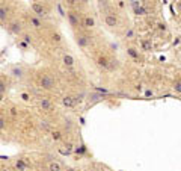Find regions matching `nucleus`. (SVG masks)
<instances>
[{
	"label": "nucleus",
	"instance_id": "1",
	"mask_svg": "<svg viewBox=\"0 0 181 171\" xmlns=\"http://www.w3.org/2000/svg\"><path fill=\"white\" fill-rule=\"evenodd\" d=\"M40 86L42 89H55L56 88V80H55V77L53 76H50V74H42L40 77Z\"/></svg>",
	"mask_w": 181,
	"mask_h": 171
},
{
	"label": "nucleus",
	"instance_id": "2",
	"mask_svg": "<svg viewBox=\"0 0 181 171\" xmlns=\"http://www.w3.org/2000/svg\"><path fill=\"white\" fill-rule=\"evenodd\" d=\"M30 8H32L33 14H35L36 17H47V15H48V9H47V6L42 5V3L33 2V3L30 5Z\"/></svg>",
	"mask_w": 181,
	"mask_h": 171
},
{
	"label": "nucleus",
	"instance_id": "3",
	"mask_svg": "<svg viewBox=\"0 0 181 171\" xmlns=\"http://www.w3.org/2000/svg\"><path fill=\"white\" fill-rule=\"evenodd\" d=\"M67 17H68V21H70V24L73 26L74 29H75L77 26L80 24V17H79V14H77L75 11H68V12H67Z\"/></svg>",
	"mask_w": 181,
	"mask_h": 171
},
{
	"label": "nucleus",
	"instance_id": "4",
	"mask_svg": "<svg viewBox=\"0 0 181 171\" xmlns=\"http://www.w3.org/2000/svg\"><path fill=\"white\" fill-rule=\"evenodd\" d=\"M38 106H40L42 111H51L53 109V103H51V100L50 99H47V97H41V99H38Z\"/></svg>",
	"mask_w": 181,
	"mask_h": 171
},
{
	"label": "nucleus",
	"instance_id": "5",
	"mask_svg": "<svg viewBox=\"0 0 181 171\" xmlns=\"http://www.w3.org/2000/svg\"><path fill=\"white\" fill-rule=\"evenodd\" d=\"M104 23H106V26H109V28H115V26H118V15L113 14V12H109V14H106V17H104Z\"/></svg>",
	"mask_w": 181,
	"mask_h": 171
},
{
	"label": "nucleus",
	"instance_id": "6",
	"mask_svg": "<svg viewBox=\"0 0 181 171\" xmlns=\"http://www.w3.org/2000/svg\"><path fill=\"white\" fill-rule=\"evenodd\" d=\"M77 101H79V97H74V96H65L62 99V104L65 108H74Z\"/></svg>",
	"mask_w": 181,
	"mask_h": 171
},
{
	"label": "nucleus",
	"instance_id": "7",
	"mask_svg": "<svg viewBox=\"0 0 181 171\" xmlns=\"http://www.w3.org/2000/svg\"><path fill=\"white\" fill-rule=\"evenodd\" d=\"M82 26L85 29H94L95 28V18L92 17V15H85L83 17V20H82Z\"/></svg>",
	"mask_w": 181,
	"mask_h": 171
},
{
	"label": "nucleus",
	"instance_id": "8",
	"mask_svg": "<svg viewBox=\"0 0 181 171\" xmlns=\"http://www.w3.org/2000/svg\"><path fill=\"white\" fill-rule=\"evenodd\" d=\"M77 44H79L80 47H88L89 46V43H90V38L88 36V35H77Z\"/></svg>",
	"mask_w": 181,
	"mask_h": 171
},
{
	"label": "nucleus",
	"instance_id": "9",
	"mask_svg": "<svg viewBox=\"0 0 181 171\" xmlns=\"http://www.w3.org/2000/svg\"><path fill=\"white\" fill-rule=\"evenodd\" d=\"M9 30H11L12 33L18 35V33H21V32H23V26H21V23H20V21H12V23L9 24Z\"/></svg>",
	"mask_w": 181,
	"mask_h": 171
},
{
	"label": "nucleus",
	"instance_id": "10",
	"mask_svg": "<svg viewBox=\"0 0 181 171\" xmlns=\"http://www.w3.org/2000/svg\"><path fill=\"white\" fill-rule=\"evenodd\" d=\"M9 74L12 76V77H15V79H21L23 77V68L21 67H17V65H15V67H12L11 70H9Z\"/></svg>",
	"mask_w": 181,
	"mask_h": 171
},
{
	"label": "nucleus",
	"instance_id": "11",
	"mask_svg": "<svg viewBox=\"0 0 181 171\" xmlns=\"http://www.w3.org/2000/svg\"><path fill=\"white\" fill-rule=\"evenodd\" d=\"M62 61H63V65L65 67H74V58L70 55V53H67V55H63V58H62Z\"/></svg>",
	"mask_w": 181,
	"mask_h": 171
},
{
	"label": "nucleus",
	"instance_id": "12",
	"mask_svg": "<svg viewBox=\"0 0 181 171\" xmlns=\"http://www.w3.org/2000/svg\"><path fill=\"white\" fill-rule=\"evenodd\" d=\"M27 20H29V23H30V24L33 26V28H35V29H40V28H41V26H42V23H41V20H40V18H38V17H35V15H29V18H27Z\"/></svg>",
	"mask_w": 181,
	"mask_h": 171
},
{
	"label": "nucleus",
	"instance_id": "13",
	"mask_svg": "<svg viewBox=\"0 0 181 171\" xmlns=\"http://www.w3.org/2000/svg\"><path fill=\"white\" fill-rule=\"evenodd\" d=\"M140 47H142L144 51H151L152 50V44H151L149 39H142V41H140Z\"/></svg>",
	"mask_w": 181,
	"mask_h": 171
},
{
	"label": "nucleus",
	"instance_id": "14",
	"mask_svg": "<svg viewBox=\"0 0 181 171\" xmlns=\"http://www.w3.org/2000/svg\"><path fill=\"white\" fill-rule=\"evenodd\" d=\"M97 62H98L100 67H103V68H109V67H110V61H109L107 58H104V56H100V58L97 59Z\"/></svg>",
	"mask_w": 181,
	"mask_h": 171
},
{
	"label": "nucleus",
	"instance_id": "15",
	"mask_svg": "<svg viewBox=\"0 0 181 171\" xmlns=\"http://www.w3.org/2000/svg\"><path fill=\"white\" fill-rule=\"evenodd\" d=\"M48 171H62V165L57 161H51L48 164Z\"/></svg>",
	"mask_w": 181,
	"mask_h": 171
},
{
	"label": "nucleus",
	"instance_id": "16",
	"mask_svg": "<svg viewBox=\"0 0 181 171\" xmlns=\"http://www.w3.org/2000/svg\"><path fill=\"white\" fill-rule=\"evenodd\" d=\"M17 170L18 171H26V170H27V164H26L23 159H18L17 161Z\"/></svg>",
	"mask_w": 181,
	"mask_h": 171
},
{
	"label": "nucleus",
	"instance_id": "17",
	"mask_svg": "<svg viewBox=\"0 0 181 171\" xmlns=\"http://www.w3.org/2000/svg\"><path fill=\"white\" fill-rule=\"evenodd\" d=\"M60 41H62V36H60V33H57V32H53V33H51V43L59 44Z\"/></svg>",
	"mask_w": 181,
	"mask_h": 171
},
{
	"label": "nucleus",
	"instance_id": "18",
	"mask_svg": "<svg viewBox=\"0 0 181 171\" xmlns=\"http://www.w3.org/2000/svg\"><path fill=\"white\" fill-rule=\"evenodd\" d=\"M8 17V9H5V5L0 6V20H2V23H5V18Z\"/></svg>",
	"mask_w": 181,
	"mask_h": 171
},
{
	"label": "nucleus",
	"instance_id": "19",
	"mask_svg": "<svg viewBox=\"0 0 181 171\" xmlns=\"http://www.w3.org/2000/svg\"><path fill=\"white\" fill-rule=\"evenodd\" d=\"M127 53L130 55L131 58H134V59H137V58H139V51H136V49H133V47L127 49Z\"/></svg>",
	"mask_w": 181,
	"mask_h": 171
},
{
	"label": "nucleus",
	"instance_id": "20",
	"mask_svg": "<svg viewBox=\"0 0 181 171\" xmlns=\"http://www.w3.org/2000/svg\"><path fill=\"white\" fill-rule=\"evenodd\" d=\"M134 12H136V14H137V15H145V14H147V12H148V11H147V8H145L144 5H142V6H139V8H136V9H134Z\"/></svg>",
	"mask_w": 181,
	"mask_h": 171
},
{
	"label": "nucleus",
	"instance_id": "21",
	"mask_svg": "<svg viewBox=\"0 0 181 171\" xmlns=\"http://www.w3.org/2000/svg\"><path fill=\"white\" fill-rule=\"evenodd\" d=\"M40 127L44 130V132H48V130H50V124H48V121H40Z\"/></svg>",
	"mask_w": 181,
	"mask_h": 171
},
{
	"label": "nucleus",
	"instance_id": "22",
	"mask_svg": "<svg viewBox=\"0 0 181 171\" xmlns=\"http://www.w3.org/2000/svg\"><path fill=\"white\" fill-rule=\"evenodd\" d=\"M174 91L178 94H181V80H175L174 82Z\"/></svg>",
	"mask_w": 181,
	"mask_h": 171
},
{
	"label": "nucleus",
	"instance_id": "23",
	"mask_svg": "<svg viewBox=\"0 0 181 171\" xmlns=\"http://www.w3.org/2000/svg\"><path fill=\"white\" fill-rule=\"evenodd\" d=\"M51 138H53L55 141H59L62 138V133L59 132V130H53V132H51Z\"/></svg>",
	"mask_w": 181,
	"mask_h": 171
},
{
	"label": "nucleus",
	"instance_id": "24",
	"mask_svg": "<svg viewBox=\"0 0 181 171\" xmlns=\"http://www.w3.org/2000/svg\"><path fill=\"white\" fill-rule=\"evenodd\" d=\"M21 99H23L24 101H29V100H30V96L26 94V93H23V94H21Z\"/></svg>",
	"mask_w": 181,
	"mask_h": 171
},
{
	"label": "nucleus",
	"instance_id": "25",
	"mask_svg": "<svg viewBox=\"0 0 181 171\" xmlns=\"http://www.w3.org/2000/svg\"><path fill=\"white\" fill-rule=\"evenodd\" d=\"M11 115H14V117H15V115H18V111H17V108H15V106H12V108H11Z\"/></svg>",
	"mask_w": 181,
	"mask_h": 171
},
{
	"label": "nucleus",
	"instance_id": "26",
	"mask_svg": "<svg viewBox=\"0 0 181 171\" xmlns=\"http://www.w3.org/2000/svg\"><path fill=\"white\" fill-rule=\"evenodd\" d=\"M0 129H2V130L5 129V118H3V117L0 118Z\"/></svg>",
	"mask_w": 181,
	"mask_h": 171
},
{
	"label": "nucleus",
	"instance_id": "27",
	"mask_svg": "<svg viewBox=\"0 0 181 171\" xmlns=\"http://www.w3.org/2000/svg\"><path fill=\"white\" fill-rule=\"evenodd\" d=\"M152 96V89H145V97H151Z\"/></svg>",
	"mask_w": 181,
	"mask_h": 171
},
{
	"label": "nucleus",
	"instance_id": "28",
	"mask_svg": "<svg viewBox=\"0 0 181 171\" xmlns=\"http://www.w3.org/2000/svg\"><path fill=\"white\" fill-rule=\"evenodd\" d=\"M159 29H160V30H164V29H166V28H164V24H162V23H160V24H159Z\"/></svg>",
	"mask_w": 181,
	"mask_h": 171
},
{
	"label": "nucleus",
	"instance_id": "29",
	"mask_svg": "<svg viewBox=\"0 0 181 171\" xmlns=\"http://www.w3.org/2000/svg\"><path fill=\"white\" fill-rule=\"evenodd\" d=\"M67 171H75V170H73V168H68V170H67Z\"/></svg>",
	"mask_w": 181,
	"mask_h": 171
}]
</instances>
